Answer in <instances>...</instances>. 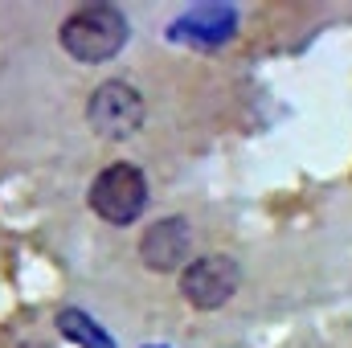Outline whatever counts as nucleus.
I'll return each instance as SVG.
<instances>
[{"label": "nucleus", "instance_id": "nucleus-2", "mask_svg": "<svg viewBox=\"0 0 352 348\" xmlns=\"http://www.w3.org/2000/svg\"><path fill=\"white\" fill-rule=\"evenodd\" d=\"M90 209L111 226H131L148 209V176L135 164H111L90 180Z\"/></svg>", "mask_w": 352, "mask_h": 348}, {"label": "nucleus", "instance_id": "nucleus-8", "mask_svg": "<svg viewBox=\"0 0 352 348\" xmlns=\"http://www.w3.org/2000/svg\"><path fill=\"white\" fill-rule=\"evenodd\" d=\"M156 348H160V345H156Z\"/></svg>", "mask_w": 352, "mask_h": 348}, {"label": "nucleus", "instance_id": "nucleus-6", "mask_svg": "<svg viewBox=\"0 0 352 348\" xmlns=\"http://www.w3.org/2000/svg\"><path fill=\"white\" fill-rule=\"evenodd\" d=\"M234 29H238V12L230 4H197L168 25V41L197 45V50H217L234 37Z\"/></svg>", "mask_w": 352, "mask_h": 348}, {"label": "nucleus", "instance_id": "nucleus-3", "mask_svg": "<svg viewBox=\"0 0 352 348\" xmlns=\"http://www.w3.org/2000/svg\"><path fill=\"white\" fill-rule=\"evenodd\" d=\"M87 123L102 140H131L144 127V94L131 83H102L87 102Z\"/></svg>", "mask_w": 352, "mask_h": 348}, {"label": "nucleus", "instance_id": "nucleus-4", "mask_svg": "<svg viewBox=\"0 0 352 348\" xmlns=\"http://www.w3.org/2000/svg\"><path fill=\"white\" fill-rule=\"evenodd\" d=\"M238 283H242V266L230 254H205V259H192L184 266L180 295L197 312H217V307H226L234 299Z\"/></svg>", "mask_w": 352, "mask_h": 348}, {"label": "nucleus", "instance_id": "nucleus-7", "mask_svg": "<svg viewBox=\"0 0 352 348\" xmlns=\"http://www.w3.org/2000/svg\"><path fill=\"white\" fill-rule=\"evenodd\" d=\"M58 332L78 348H115L111 332L98 328V320H90L87 312H78V307H62L58 312Z\"/></svg>", "mask_w": 352, "mask_h": 348}, {"label": "nucleus", "instance_id": "nucleus-1", "mask_svg": "<svg viewBox=\"0 0 352 348\" xmlns=\"http://www.w3.org/2000/svg\"><path fill=\"white\" fill-rule=\"evenodd\" d=\"M62 50L74 62H111L127 45V17L115 4H82L62 21Z\"/></svg>", "mask_w": 352, "mask_h": 348}, {"label": "nucleus", "instance_id": "nucleus-5", "mask_svg": "<svg viewBox=\"0 0 352 348\" xmlns=\"http://www.w3.org/2000/svg\"><path fill=\"white\" fill-rule=\"evenodd\" d=\"M188 250H192V230H188L184 217H160L140 238V259H144L148 270H156V274H173V270L184 274Z\"/></svg>", "mask_w": 352, "mask_h": 348}]
</instances>
